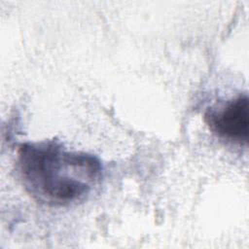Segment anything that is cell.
Here are the masks:
<instances>
[{
	"label": "cell",
	"instance_id": "cell-1",
	"mask_svg": "<svg viewBox=\"0 0 249 249\" xmlns=\"http://www.w3.org/2000/svg\"><path fill=\"white\" fill-rule=\"evenodd\" d=\"M17 169L26 193L52 207L85 200L102 179V166L96 157L68 151L54 140L21 144Z\"/></svg>",
	"mask_w": 249,
	"mask_h": 249
},
{
	"label": "cell",
	"instance_id": "cell-2",
	"mask_svg": "<svg viewBox=\"0 0 249 249\" xmlns=\"http://www.w3.org/2000/svg\"><path fill=\"white\" fill-rule=\"evenodd\" d=\"M249 101L247 94H240L224 103L212 106L204 113V122L220 138L238 145L248 143Z\"/></svg>",
	"mask_w": 249,
	"mask_h": 249
}]
</instances>
